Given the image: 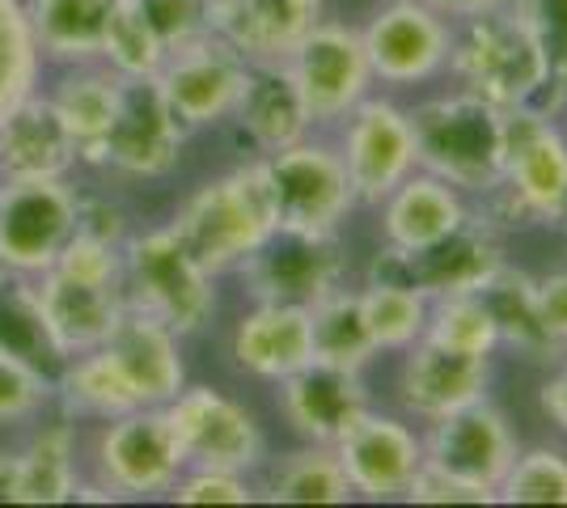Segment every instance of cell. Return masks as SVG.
I'll return each mask as SVG.
<instances>
[{"mask_svg": "<svg viewBox=\"0 0 567 508\" xmlns=\"http://www.w3.org/2000/svg\"><path fill=\"white\" fill-rule=\"evenodd\" d=\"M30 289H34V305L43 314V326L60 361L102 348L118 314L127 310L123 246L72 234L60 259L48 271L30 276Z\"/></svg>", "mask_w": 567, "mask_h": 508, "instance_id": "6da1fadb", "label": "cell"}, {"mask_svg": "<svg viewBox=\"0 0 567 508\" xmlns=\"http://www.w3.org/2000/svg\"><path fill=\"white\" fill-rule=\"evenodd\" d=\"M445 76L457 90L483 97L499 111L564 115L559 97L550 90L543 55L508 9H492V13L457 22Z\"/></svg>", "mask_w": 567, "mask_h": 508, "instance_id": "7a4b0ae2", "label": "cell"}, {"mask_svg": "<svg viewBox=\"0 0 567 508\" xmlns=\"http://www.w3.org/2000/svg\"><path fill=\"white\" fill-rule=\"evenodd\" d=\"M420 169L445 178L462 195L487 199L496 191L508 145V111L453 85L450 94L406 106Z\"/></svg>", "mask_w": 567, "mask_h": 508, "instance_id": "3957f363", "label": "cell"}, {"mask_svg": "<svg viewBox=\"0 0 567 508\" xmlns=\"http://www.w3.org/2000/svg\"><path fill=\"white\" fill-rule=\"evenodd\" d=\"M169 229L208 276L234 271L276 229V212H271L259 166L246 162V166L204 183L199 191L183 199Z\"/></svg>", "mask_w": 567, "mask_h": 508, "instance_id": "277c9868", "label": "cell"}, {"mask_svg": "<svg viewBox=\"0 0 567 508\" xmlns=\"http://www.w3.org/2000/svg\"><path fill=\"white\" fill-rule=\"evenodd\" d=\"M496 225H559L567 208V127L559 115L508 111L496 191L483 199Z\"/></svg>", "mask_w": 567, "mask_h": 508, "instance_id": "5b68a950", "label": "cell"}, {"mask_svg": "<svg viewBox=\"0 0 567 508\" xmlns=\"http://www.w3.org/2000/svg\"><path fill=\"white\" fill-rule=\"evenodd\" d=\"M216 276L190 259V250L174 229H148L123 242V292L127 305H136L157 322H166L174 335L204 331L216 314Z\"/></svg>", "mask_w": 567, "mask_h": 508, "instance_id": "8992f818", "label": "cell"}, {"mask_svg": "<svg viewBox=\"0 0 567 508\" xmlns=\"http://www.w3.org/2000/svg\"><path fill=\"white\" fill-rule=\"evenodd\" d=\"M276 212V229H322L334 234L355 208V191L339 148L327 141H297L255 157Z\"/></svg>", "mask_w": 567, "mask_h": 508, "instance_id": "52a82bcc", "label": "cell"}, {"mask_svg": "<svg viewBox=\"0 0 567 508\" xmlns=\"http://www.w3.org/2000/svg\"><path fill=\"white\" fill-rule=\"evenodd\" d=\"M504 263L508 259H504V242H499V225L483 212H474L457 234L424 246V250L381 246L369 259L364 280L406 284V289L424 292L427 301H441V297L478 292Z\"/></svg>", "mask_w": 567, "mask_h": 508, "instance_id": "ba28073f", "label": "cell"}, {"mask_svg": "<svg viewBox=\"0 0 567 508\" xmlns=\"http://www.w3.org/2000/svg\"><path fill=\"white\" fill-rule=\"evenodd\" d=\"M187 470L166 407H136L102 424L94 440L97 487L111 500H153Z\"/></svg>", "mask_w": 567, "mask_h": 508, "instance_id": "9c48e42d", "label": "cell"}, {"mask_svg": "<svg viewBox=\"0 0 567 508\" xmlns=\"http://www.w3.org/2000/svg\"><path fill=\"white\" fill-rule=\"evenodd\" d=\"M457 22L427 0H381V9L360 25L369 69L381 90H415L445 76Z\"/></svg>", "mask_w": 567, "mask_h": 508, "instance_id": "30bf717a", "label": "cell"}, {"mask_svg": "<svg viewBox=\"0 0 567 508\" xmlns=\"http://www.w3.org/2000/svg\"><path fill=\"white\" fill-rule=\"evenodd\" d=\"M246 292L271 305L309 310L318 297L343 284V242L322 229H271L241 263L234 267Z\"/></svg>", "mask_w": 567, "mask_h": 508, "instance_id": "8fae6325", "label": "cell"}, {"mask_svg": "<svg viewBox=\"0 0 567 508\" xmlns=\"http://www.w3.org/2000/svg\"><path fill=\"white\" fill-rule=\"evenodd\" d=\"M339 157L348 169L355 204L378 208L385 195L420 169L415 132L406 106L390 94H369L339 120Z\"/></svg>", "mask_w": 567, "mask_h": 508, "instance_id": "7c38bea8", "label": "cell"}, {"mask_svg": "<svg viewBox=\"0 0 567 508\" xmlns=\"http://www.w3.org/2000/svg\"><path fill=\"white\" fill-rule=\"evenodd\" d=\"M288 73L306 97V111L313 127L339 123L355 102L373 94V69L360 30L348 22H322L309 30L297 48L288 51Z\"/></svg>", "mask_w": 567, "mask_h": 508, "instance_id": "4fadbf2b", "label": "cell"}, {"mask_svg": "<svg viewBox=\"0 0 567 508\" xmlns=\"http://www.w3.org/2000/svg\"><path fill=\"white\" fill-rule=\"evenodd\" d=\"M183 141H187V127L174 120L157 81L141 76V81H123L115 123L81 162L115 169L127 178H162L178 166Z\"/></svg>", "mask_w": 567, "mask_h": 508, "instance_id": "5bb4252c", "label": "cell"}, {"mask_svg": "<svg viewBox=\"0 0 567 508\" xmlns=\"http://www.w3.org/2000/svg\"><path fill=\"white\" fill-rule=\"evenodd\" d=\"M76 229V191L69 178L0 183V271H48Z\"/></svg>", "mask_w": 567, "mask_h": 508, "instance_id": "9a60e30c", "label": "cell"}, {"mask_svg": "<svg viewBox=\"0 0 567 508\" xmlns=\"http://www.w3.org/2000/svg\"><path fill=\"white\" fill-rule=\"evenodd\" d=\"M246 69L250 60L241 51H234L216 34H204L187 48L169 51L153 81L169 102L174 120L195 132V127H213L234 115L237 94L246 85Z\"/></svg>", "mask_w": 567, "mask_h": 508, "instance_id": "2e32d148", "label": "cell"}, {"mask_svg": "<svg viewBox=\"0 0 567 508\" xmlns=\"http://www.w3.org/2000/svg\"><path fill=\"white\" fill-rule=\"evenodd\" d=\"M174 436L183 445L187 466H220V470H255L262 462V433L255 415L237 398L213 386H183L166 403Z\"/></svg>", "mask_w": 567, "mask_h": 508, "instance_id": "e0dca14e", "label": "cell"}, {"mask_svg": "<svg viewBox=\"0 0 567 508\" xmlns=\"http://www.w3.org/2000/svg\"><path fill=\"white\" fill-rule=\"evenodd\" d=\"M355 500L390 505L402 500L415 470L424 466V433H415L402 415L369 412L331 445Z\"/></svg>", "mask_w": 567, "mask_h": 508, "instance_id": "ac0fdd59", "label": "cell"}, {"mask_svg": "<svg viewBox=\"0 0 567 508\" xmlns=\"http://www.w3.org/2000/svg\"><path fill=\"white\" fill-rule=\"evenodd\" d=\"M517 449L520 440L508 424V415L487 398H478V403L445 415V419H432L424 433L427 466H436L450 479L471 484L478 491H496L513 458H517Z\"/></svg>", "mask_w": 567, "mask_h": 508, "instance_id": "d6986e66", "label": "cell"}, {"mask_svg": "<svg viewBox=\"0 0 567 508\" xmlns=\"http://www.w3.org/2000/svg\"><path fill=\"white\" fill-rule=\"evenodd\" d=\"M487 382H492V356H471L441 348L432 339H415L402 352L399 403L411 419L432 424L487 398Z\"/></svg>", "mask_w": 567, "mask_h": 508, "instance_id": "ffe728a7", "label": "cell"}, {"mask_svg": "<svg viewBox=\"0 0 567 508\" xmlns=\"http://www.w3.org/2000/svg\"><path fill=\"white\" fill-rule=\"evenodd\" d=\"M276 386H280V415L288 419V428L313 445H334L373 407L364 373L339 369V364L309 361Z\"/></svg>", "mask_w": 567, "mask_h": 508, "instance_id": "44dd1931", "label": "cell"}, {"mask_svg": "<svg viewBox=\"0 0 567 508\" xmlns=\"http://www.w3.org/2000/svg\"><path fill=\"white\" fill-rule=\"evenodd\" d=\"M102 348L111 352L118 373L127 377V386L136 390L141 407H166L169 398L187 386V364L178 352V335L166 322H157L136 305H127L118 314Z\"/></svg>", "mask_w": 567, "mask_h": 508, "instance_id": "7402d4cb", "label": "cell"}, {"mask_svg": "<svg viewBox=\"0 0 567 508\" xmlns=\"http://www.w3.org/2000/svg\"><path fill=\"white\" fill-rule=\"evenodd\" d=\"M213 34L250 64L288 60V51L322 22V0H208Z\"/></svg>", "mask_w": 567, "mask_h": 508, "instance_id": "603a6c76", "label": "cell"}, {"mask_svg": "<svg viewBox=\"0 0 567 508\" xmlns=\"http://www.w3.org/2000/svg\"><path fill=\"white\" fill-rule=\"evenodd\" d=\"M76 162H81V148H76L69 123L60 120L51 97L25 94L0 120V183L69 178V169Z\"/></svg>", "mask_w": 567, "mask_h": 508, "instance_id": "cb8c5ba5", "label": "cell"}, {"mask_svg": "<svg viewBox=\"0 0 567 508\" xmlns=\"http://www.w3.org/2000/svg\"><path fill=\"white\" fill-rule=\"evenodd\" d=\"M378 208L381 238L385 246H399V250H424V246L457 234L474 217L471 195H462L427 169H415L411 178H402Z\"/></svg>", "mask_w": 567, "mask_h": 508, "instance_id": "d4e9b609", "label": "cell"}, {"mask_svg": "<svg viewBox=\"0 0 567 508\" xmlns=\"http://www.w3.org/2000/svg\"><path fill=\"white\" fill-rule=\"evenodd\" d=\"M229 356L241 373H250L259 382H284L288 373H297L313 361L309 310L255 301V310L234 326Z\"/></svg>", "mask_w": 567, "mask_h": 508, "instance_id": "484cf974", "label": "cell"}, {"mask_svg": "<svg viewBox=\"0 0 567 508\" xmlns=\"http://www.w3.org/2000/svg\"><path fill=\"white\" fill-rule=\"evenodd\" d=\"M229 120L241 123V132L255 141L259 153H276L284 145L306 141L313 120L306 111V97L288 73L284 60H259L246 69V85L237 94Z\"/></svg>", "mask_w": 567, "mask_h": 508, "instance_id": "4316f807", "label": "cell"}, {"mask_svg": "<svg viewBox=\"0 0 567 508\" xmlns=\"http://www.w3.org/2000/svg\"><path fill=\"white\" fill-rule=\"evenodd\" d=\"M34 48L60 64H94L115 0H22Z\"/></svg>", "mask_w": 567, "mask_h": 508, "instance_id": "83f0119b", "label": "cell"}, {"mask_svg": "<svg viewBox=\"0 0 567 508\" xmlns=\"http://www.w3.org/2000/svg\"><path fill=\"white\" fill-rule=\"evenodd\" d=\"M478 301L496 322L499 348H513L525 361H559L564 348L546 335L543 314H538V280L517 267H499L496 276L478 289Z\"/></svg>", "mask_w": 567, "mask_h": 508, "instance_id": "f1b7e54d", "label": "cell"}, {"mask_svg": "<svg viewBox=\"0 0 567 508\" xmlns=\"http://www.w3.org/2000/svg\"><path fill=\"white\" fill-rule=\"evenodd\" d=\"M55 403L64 407L69 419H97V424L141 407L136 390L127 386V377L118 373L106 348H90V352L64 361L60 377H55Z\"/></svg>", "mask_w": 567, "mask_h": 508, "instance_id": "f546056e", "label": "cell"}, {"mask_svg": "<svg viewBox=\"0 0 567 508\" xmlns=\"http://www.w3.org/2000/svg\"><path fill=\"white\" fill-rule=\"evenodd\" d=\"M309 339H313V361L322 364L364 373L378 361L373 335L360 314V289H348V284H339L309 305Z\"/></svg>", "mask_w": 567, "mask_h": 508, "instance_id": "4dcf8cb0", "label": "cell"}, {"mask_svg": "<svg viewBox=\"0 0 567 508\" xmlns=\"http://www.w3.org/2000/svg\"><path fill=\"white\" fill-rule=\"evenodd\" d=\"M262 500H271V505H352L355 491L331 445L306 440L301 449L276 462L271 479L262 487Z\"/></svg>", "mask_w": 567, "mask_h": 508, "instance_id": "1f68e13d", "label": "cell"}, {"mask_svg": "<svg viewBox=\"0 0 567 508\" xmlns=\"http://www.w3.org/2000/svg\"><path fill=\"white\" fill-rule=\"evenodd\" d=\"M118 94H123V76H115L106 64H72V73L60 81V90L51 94L60 120L69 123L72 141L81 148V157L106 136V127L115 123Z\"/></svg>", "mask_w": 567, "mask_h": 508, "instance_id": "d6a6232c", "label": "cell"}, {"mask_svg": "<svg viewBox=\"0 0 567 508\" xmlns=\"http://www.w3.org/2000/svg\"><path fill=\"white\" fill-rule=\"evenodd\" d=\"M76 433L72 424H48L25 445L18 505H64L76 500Z\"/></svg>", "mask_w": 567, "mask_h": 508, "instance_id": "836d02e7", "label": "cell"}, {"mask_svg": "<svg viewBox=\"0 0 567 508\" xmlns=\"http://www.w3.org/2000/svg\"><path fill=\"white\" fill-rule=\"evenodd\" d=\"M427 301L424 292L406 289V284H390V280H364L360 289V314L373 335V348L402 356L415 339L427 331Z\"/></svg>", "mask_w": 567, "mask_h": 508, "instance_id": "e575fe53", "label": "cell"}, {"mask_svg": "<svg viewBox=\"0 0 567 508\" xmlns=\"http://www.w3.org/2000/svg\"><path fill=\"white\" fill-rule=\"evenodd\" d=\"M106 69L123 81H141V76H157V69L166 64V48L153 34V25L144 22V13L136 9V0H115L111 22L102 34V55Z\"/></svg>", "mask_w": 567, "mask_h": 508, "instance_id": "d590c367", "label": "cell"}, {"mask_svg": "<svg viewBox=\"0 0 567 508\" xmlns=\"http://www.w3.org/2000/svg\"><path fill=\"white\" fill-rule=\"evenodd\" d=\"M39 48L25 22L22 0H0V120L22 102L25 94H34L39 85Z\"/></svg>", "mask_w": 567, "mask_h": 508, "instance_id": "8d00e7d4", "label": "cell"}, {"mask_svg": "<svg viewBox=\"0 0 567 508\" xmlns=\"http://www.w3.org/2000/svg\"><path fill=\"white\" fill-rule=\"evenodd\" d=\"M424 339L441 343V348H453V352H471V356H492L499 348L496 322L487 314V305L478 301V292L432 301Z\"/></svg>", "mask_w": 567, "mask_h": 508, "instance_id": "74e56055", "label": "cell"}, {"mask_svg": "<svg viewBox=\"0 0 567 508\" xmlns=\"http://www.w3.org/2000/svg\"><path fill=\"white\" fill-rule=\"evenodd\" d=\"M499 505H567V454L550 445L517 449L496 487Z\"/></svg>", "mask_w": 567, "mask_h": 508, "instance_id": "f35d334b", "label": "cell"}, {"mask_svg": "<svg viewBox=\"0 0 567 508\" xmlns=\"http://www.w3.org/2000/svg\"><path fill=\"white\" fill-rule=\"evenodd\" d=\"M543 55L550 90L567 111V0H508L504 4Z\"/></svg>", "mask_w": 567, "mask_h": 508, "instance_id": "ab89813d", "label": "cell"}, {"mask_svg": "<svg viewBox=\"0 0 567 508\" xmlns=\"http://www.w3.org/2000/svg\"><path fill=\"white\" fill-rule=\"evenodd\" d=\"M55 403V382L43 364L25 361L13 348H0V428L25 424Z\"/></svg>", "mask_w": 567, "mask_h": 508, "instance_id": "60d3db41", "label": "cell"}, {"mask_svg": "<svg viewBox=\"0 0 567 508\" xmlns=\"http://www.w3.org/2000/svg\"><path fill=\"white\" fill-rule=\"evenodd\" d=\"M136 9L144 13V22L153 25V34L162 39L166 55L213 34L208 0H136Z\"/></svg>", "mask_w": 567, "mask_h": 508, "instance_id": "b9f144b4", "label": "cell"}, {"mask_svg": "<svg viewBox=\"0 0 567 508\" xmlns=\"http://www.w3.org/2000/svg\"><path fill=\"white\" fill-rule=\"evenodd\" d=\"M174 505H250L255 487L246 484L241 470H220V466H187L174 487L166 491Z\"/></svg>", "mask_w": 567, "mask_h": 508, "instance_id": "7bdbcfd3", "label": "cell"}, {"mask_svg": "<svg viewBox=\"0 0 567 508\" xmlns=\"http://www.w3.org/2000/svg\"><path fill=\"white\" fill-rule=\"evenodd\" d=\"M402 500L406 505H496V491H478L471 484H457L445 470H436V466L424 462Z\"/></svg>", "mask_w": 567, "mask_h": 508, "instance_id": "ee69618b", "label": "cell"}, {"mask_svg": "<svg viewBox=\"0 0 567 508\" xmlns=\"http://www.w3.org/2000/svg\"><path fill=\"white\" fill-rule=\"evenodd\" d=\"M72 234L94 238V242H111V246H123L132 238L123 208L111 204V199H94V195H76V229H72Z\"/></svg>", "mask_w": 567, "mask_h": 508, "instance_id": "f6af8a7d", "label": "cell"}, {"mask_svg": "<svg viewBox=\"0 0 567 508\" xmlns=\"http://www.w3.org/2000/svg\"><path fill=\"white\" fill-rule=\"evenodd\" d=\"M538 314H543L546 335L567 352V267L538 280Z\"/></svg>", "mask_w": 567, "mask_h": 508, "instance_id": "bcb514c9", "label": "cell"}, {"mask_svg": "<svg viewBox=\"0 0 567 508\" xmlns=\"http://www.w3.org/2000/svg\"><path fill=\"white\" fill-rule=\"evenodd\" d=\"M538 407H543L546 419L567 436V352L559 356L555 373L543 382V390H538Z\"/></svg>", "mask_w": 567, "mask_h": 508, "instance_id": "7dc6e473", "label": "cell"}, {"mask_svg": "<svg viewBox=\"0 0 567 508\" xmlns=\"http://www.w3.org/2000/svg\"><path fill=\"white\" fill-rule=\"evenodd\" d=\"M432 9H441L453 22H466V18H478V13H492V9H504L508 0H427Z\"/></svg>", "mask_w": 567, "mask_h": 508, "instance_id": "c3c4849f", "label": "cell"}, {"mask_svg": "<svg viewBox=\"0 0 567 508\" xmlns=\"http://www.w3.org/2000/svg\"><path fill=\"white\" fill-rule=\"evenodd\" d=\"M18 484H22V454L0 449V505H18Z\"/></svg>", "mask_w": 567, "mask_h": 508, "instance_id": "681fc988", "label": "cell"}, {"mask_svg": "<svg viewBox=\"0 0 567 508\" xmlns=\"http://www.w3.org/2000/svg\"><path fill=\"white\" fill-rule=\"evenodd\" d=\"M559 229H567V208H564V220H559Z\"/></svg>", "mask_w": 567, "mask_h": 508, "instance_id": "f907efd6", "label": "cell"}]
</instances>
